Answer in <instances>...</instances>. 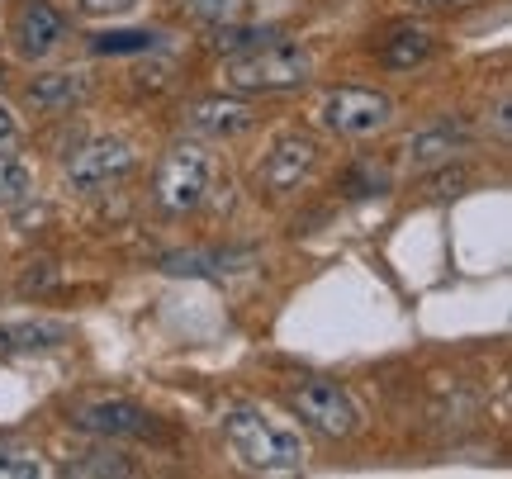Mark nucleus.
I'll return each mask as SVG.
<instances>
[{"label":"nucleus","instance_id":"19","mask_svg":"<svg viewBox=\"0 0 512 479\" xmlns=\"http://www.w3.org/2000/svg\"><path fill=\"white\" fill-rule=\"evenodd\" d=\"M233 261L238 257H228V252H176L162 261V271L166 276H223Z\"/></svg>","mask_w":512,"mask_h":479},{"label":"nucleus","instance_id":"17","mask_svg":"<svg viewBox=\"0 0 512 479\" xmlns=\"http://www.w3.org/2000/svg\"><path fill=\"white\" fill-rule=\"evenodd\" d=\"M29 195H34V171H29V162H19V157L5 152V157H0V214L29 204Z\"/></svg>","mask_w":512,"mask_h":479},{"label":"nucleus","instance_id":"1","mask_svg":"<svg viewBox=\"0 0 512 479\" xmlns=\"http://www.w3.org/2000/svg\"><path fill=\"white\" fill-rule=\"evenodd\" d=\"M223 437L233 446L247 470H261V475H285V470H299L304 465V442L299 432L285 423H275L271 413H261L256 404H238L223 413Z\"/></svg>","mask_w":512,"mask_h":479},{"label":"nucleus","instance_id":"6","mask_svg":"<svg viewBox=\"0 0 512 479\" xmlns=\"http://www.w3.org/2000/svg\"><path fill=\"white\" fill-rule=\"evenodd\" d=\"M313 166H318V138L299 129L280 133L271 143V152L261 157V166H256V185L266 195H290V190H299L313 176Z\"/></svg>","mask_w":512,"mask_h":479},{"label":"nucleus","instance_id":"22","mask_svg":"<svg viewBox=\"0 0 512 479\" xmlns=\"http://www.w3.org/2000/svg\"><path fill=\"white\" fill-rule=\"evenodd\" d=\"M342 190H347L351 200H366V195H380L384 190V176L375 166H351L347 176H342Z\"/></svg>","mask_w":512,"mask_h":479},{"label":"nucleus","instance_id":"11","mask_svg":"<svg viewBox=\"0 0 512 479\" xmlns=\"http://www.w3.org/2000/svg\"><path fill=\"white\" fill-rule=\"evenodd\" d=\"M24 100L34 105L38 114H67L76 105L91 100V76L86 72H48V76H34Z\"/></svg>","mask_w":512,"mask_h":479},{"label":"nucleus","instance_id":"25","mask_svg":"<svg viewBox=\"0 0 512 479\" xmlns=\"http://www.w3.org/2000/svg\"><path fill=\"white\" fill-rule=\"evenodd\" d=\"M86 15H124V10H133L138 0H76Z\"/></svg>","mask_w":512,"mask_h":479},{"label":"nucleus","instance_id":"26","mask_svg":"<svg viewBox=\"0 0 512 479\" xmlns=\"http://www.w3.org/2000/svg\"><path fill=\"white\" fill-rule=\"evenodd\" d=\"M408 5H418V10H460L470 0H408Z\"/></svg>","mask_w":512,"mask_h":479},{"label":"nucleus","instance_id":"13","mask_svg":"<svg viewBox=\"0 0 512 479\" xmlns=\"http://www.w3.org/2000/svg\"><path fill=\"white\" fill-rule=\"evenodd\" d=\"M72 337L67 323L53 318H24V323H0V356H38V351H53Z\"/></svg>","mask_w":512,"mask_h":479},{"label":"nucleus","instance_id":"16","mask_svg":"<svg viewBox=\"0 0 512 479\" xmlns=\"http://www.w3.org/2000/svg\"><path fill=\"white\" fill-rule=\"evenodd\" d=\"M67 475H86V479L114 475V479H124V475H133V461H128L124 451H110V442H105V446H95V451L72 456V461H67Z\"/></svg>","mask_w":512,"mask_h":479},{"label":"nucleus","instance_id":"21","mask_svg":"<svg viewBox=\"0 0 512 479\" xmlns=\"http://www.w3.org/2000/svg\"><path fill=\"white\" fill-rule=\"evenodd\" d=\"M176 5L200 24H233V19H247L252 0H176Z\"/></svg>","mask_w":512,"mask_h":479},{"label":"nucleus","instance_id":"15","mask_svg":"<svg viewBox=\"0 0 512 479\" xmlns=\"http://www.w3.org/2000/svg\"><path fill=\"white\" fill-rule=\"evenodd\" d=\"M157 43H162V34H152V29H110V34L91 38V53L95 57H133V53H152Z\"/></svg>","mask_w":512,"mask_h":479},{"label":"nucleus","instance_id":"2","mask_svg":"<svg viewBox=\"0 0 512 479\" xmlns=\"http://www.w3.org/2000/svg\"><path fill=\"white\" fill-rule=\"evenodd\" d=\"M313 76V57L299 48V43H285L275 34L266 38L261 48H247V53H233L223 62V81L233 91H247V95H280V91H299L309 86Z\"/></svg>","mask_w":512,"mask_h":479},{"label":"nucleus","instance_id":"10","mask_svg":"<svg viewBox=\"0 0 512 479\" xmlns=\"http://www.w3.org/2000/svg\"><path fill=\"white\" fill-rule=\"evenodd\" d=\"M256 124V110L247 100H228V95H209V100H195L185 110V129L200 133V138H238Z\"/></svg>","mask_w":512,"mask_h":479},{"label":"nucleus","instance_id":"12","mask_svg":"<svg viewBox=\"0 0 512 479\" xmlns=\"http://www.w3.org/2000/svg\"><path fill=\"white\" fill-rule=\"evenodd\" d=\"M475 143V133L465 129V124H456V119H441V124H432V129H422L418 138H408V162L413 166H446L451 157H460V152Z\"/></svg>","mask_w":512,"mask_h":479},{"label":"nucleus","instance_id":"24","mask_svg":"<svg viewBox=\"0 0 512 479\" xmlns=\"http://www.w3.org/2000/svg\"><path fill=\"white\" fill-rule=\"evenodd\" d=\"M19 138H24V129H19L15 110H10V105H0V157H5V152H15Z\"/></svg>","mask_w":512,"mask_h":479},{"label":"nucleus","instance_id":"7","mask_svg":"<svg viewBox=\"0 0 512 479\" xmlns=\"http://www.w3.org/2000/svg\"><path fill=\"white\" fill-rule=\"evenodd\" d=\"M133 148H128L124 138H91L86 148H76L72 157H67V181H72V190H81V195H95V190H105V185L124 181L128 171H133Z\"/></svg>","mask_w":512,"mask_h":479},{"label":"nucleus","instance_id":"5","mask_svg":"<svg viewBox=\"0 0 512 479\" xmlns=\"http://www.w3.org/2000/svg\"><path fill=\"white\" fill-rule=\"evenodd\" d=\"M318 119L337 138H370V133H380L394 119V100L384 91H375V86H337L323 100Z\"/></svg>","mask_w":512,"mask_h":479},{"label":"nucleus","instance_id":"4","mask_svg":"<svg viewBox=\"0 0 512 479\" xmlns=\"http://www.w3.org/2000/svg\"><path fill=\"white\" fill-rule=\"evenodd\" d=\"M285 404H290V413L309 432L328 437V442H347L351 432L361 427V408L351 399V389L337 385V380H323V375H309V380L290 385L285 389Z\"/></svg>","mask_w":512,"mask_h":479},{"label":"nucleus","instance_id":"14","mask_svg":"<svg viewBox=\"0 0 512 479\" xmlns=\"http://www.w3.org/2000/svg\"><path fill=\"white\" fill-rule=\"evenodd\" d=\"M432 48H437V38L427 34V29H394V34L380 43V67H389V72H413V67H422L427 57H432Z\"/></svg>","mask_w":512,"mask_h":479},{"label":"nucleus","instance_id":"20","mask_svg":"<svg viewBox=\"0 0 512 479\" xmlns=\"http://www.w3.org/2000/svg\"><path fill=\"white\" fill-rule=\"evenodd\" d=\"M266 38H275V29H256V24H242V19H233V24H219V34L209 38L214 43V53H247V48H256V43H266Z\"/></svg>","mask_w":512,"mask_h":479},{"label":"nucleus","instance_id":"3","mask_svg":"<svg viewBox=\"0 0 512 479\" xmlns=\"http://www.w3.org/2000/svg\"><path fill=\"white\" fill-rule=\"evenodd\" d=\"M209 181H214V157L209 148H200L195 138H181L162 152L157 162V181H152V200L166 219H185L195 214L209 195Z\"/></svg>","mask_w":512,"mask_h":479},{"label":"nucleus","instance_id":"27","mask_svg":"<svg viewBox=\"0 0 512 479\" xmlns=\"http://www.w3.org/2000/svg\"><path fill=\"white\" fill-rule=\"evenodd\" d=\"M0 91H5V72H0Z\"/></svg>","mask_w":512,"mask_h":479},{"label":"nucleus","instance_id":"9","mask_svg":"<svg viewBox=\"0 0 512 479\" xmlns=\"http://www.w3.org/2000/svg\"><path fill=\"white\" fill-rule=\"evenodd\" d=\"M72 427L91 432L100 442H124V437H143L152 418H147L143 404L133 399H95V404H81L72 413Z\"/></svg>","mask_w":512,"mask_h":479},{"label":"nucleus","instance_id":"23","mask_svg":"<svg viewBox=\"0 0 512 479\" xmlns=\"http://www.w3.org/2000/svg\"><path fill=\"white\" fill-rule=\"evenodd\" d=\"M422 190H427L432 200H446V195H456V190H465V171H451V162H446V166H441V176H437V181H427Z\"/></svg>","mask_w":512,"mask_h":479},{"label":"nucleus","instance_id":"8","mask_svg":"<svg viewBox=\"0 0 512 479\" xmlns=\"http://www.w3.org/2000/svg\"><path fill=\"white\" fill-rule=\"evenodd\" d=\"M62 34H67V19L53 0H24L15 10V24H10V48L24 62H43L62 43Z\"/></svg>","mask_w":512,"mask_h":479},{"label":"nucleus","instance_id":"18","mask_svg":"<svg viewBox=\"0 0 512 479\" xmlns=\"http://www.w3.org/2000/svg\"><path fill=\"white\" fill-rule=\"evenodd\" d=\"M48 475V465L34 446H24L19 437H0V479H38Z\"/></svg>","mask_w":512,"mask_h":479}]
</instances>
